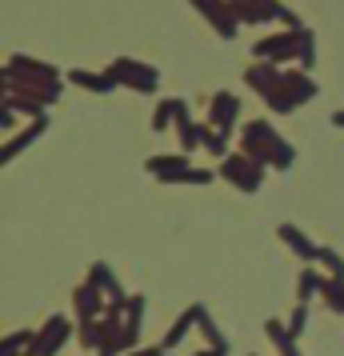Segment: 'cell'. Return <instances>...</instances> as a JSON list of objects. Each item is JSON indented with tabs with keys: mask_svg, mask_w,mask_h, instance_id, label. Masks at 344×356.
<instances>
[{
	"mask_svg": "<svg viewBox=\"0 0 344 356\" xmlns=\"http://www.w3.org/2000/svg\"><path fill=\"white\" fill-rule=\"evenodd\" d=\"M256 56L261 60H288V56H300V36H293V33H284V36H268V40H261L256 44Z\"/></svg>",
	"mask_w": 344,
	"mask_h": 356,
	"instance_id": "obj_3",
	"label": "cell"
},
{
	"mask_svg": "<svg viewBox=\"0 0 344 356\" xmlns=\"http://www.w3.org/2000/svg\"><path fill=\"white\" fill-rule=\"evenodd\" d=\"M40 129H44V124L36 120L33 129H24V132H20V136H17V140H8V148H4V161H8L13 152H20V148H24V145H28V140H33V136H40Z\"/></svg>",
	"mask_w": 344,
	"mask_h": 356,
	"instance_id": "obj_7",
	"label": "cell"
},
{
	"mask_svg": "<svg viewBox=\"0 0 344 356\" xmlns=\"http://www.w3.org/2000/svg\"><path fill=\"white\" fill-rule=\"evenodd\" d=\"M108 76H113L116 84L140 88V92H152V88H156V68H140V65H132V60H116V65L108 68Z\"/></svg>",
	"mask_w": 344,
	"mask_h": 356,
	"instance_id": "obj_2",
	"label": "cell"
},
{
	"mask_svg": "<svg viewBox=\"0 0 344 356\" xmlns=\"http://www.w3.org/2000/svg\"><path fill=\"white\" fill-rule=\"evenodd\" d=\"M332 124H344V113H332Z\"/></svg>",
	"mask_w": 344,
	"mask_h": 356,
	"instance_id": "obj_8",
	"label": "cell"
},
{
	"mask_svg": "<svg viewBox=\"0 0 344 356\" xmlns=\"http://www.w3.org/2000/svg\"><path fill=\"white\" fill-rule=\"evenodd\" d=\"M236 108H240V104H236V97H229V92H220V97L213 100V124H220V129H229L232 120H236Z\"/></svg>",
	"mask_w": 344,
	"mask_h": 356,
	"instance_id": "obj_4",
	"label": "cell"
},
{
	"mask_svg": "<svg viewBox=\"0 0 344 356\" xmlns=\"http://www.w3.org/2000/svg\"><path fill=\"white\" fill-rule=\"evenodd\" d=\"M72 81L84 84V88H92V92H108V88H116L113 76H97V72H72Z\"/></svg>",
	"mask_w": 344,
	"mask_h": 356,
	"instance_id": "obj_5",
	"label": "cell"
},
{
	"mask_svg": "<svg viewBox=\"0 0 344 356\" xmlns=\"http://www.w3.org/2000/svg\"><path fill=\"white\" fill-rule=\"evenodd\" d=\"M224 177L236 184V188H245V193H252L256 184H261V177H264V168H261V161H252V156H224V168H220Z\"/></svg>",
	"mask_w": 344,
	"mask_h": 356,
	"instance_id": "obj_1",
	"label": "cell"
},
{
	"mask_svg": "<svg viewBox=\"0 0 344 356\" xmlns=\"http://www.w3.org/2000/svg\"><path fill=\"white\" fill-rule=\"evenodd\" d=\"M280 236H284V241L293 244L296 252H304V257H316V248H312V244H309V236H304V232H300V228L284 225V228H280Z\"/></svg>",
	"mask_w": 344,
	"mask_h": 356,
	"instance_id": "obj_6",
	"label": "cell"
}]
</instances>
